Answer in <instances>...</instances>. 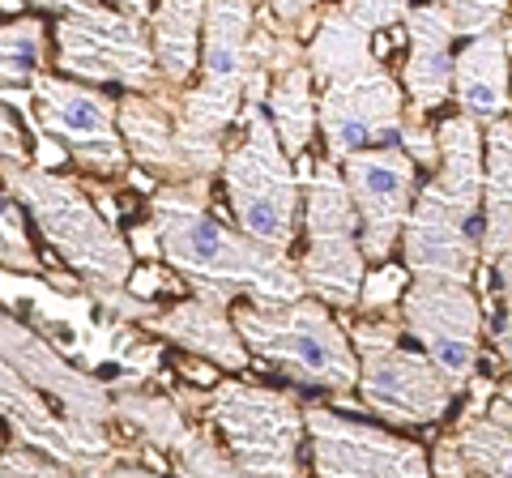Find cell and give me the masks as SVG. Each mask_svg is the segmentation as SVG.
Masks as SVG:
<instances>
[{"mask_svg":"<svg viewBox=\"0 0 512 478\" xmlns=\"http://www.w3.org/2000/svg\"><path fill=\"white\" fill-rule=\"evenodd\" d=\"M214 180L163 184L150 197V231L175 278L188 286V295L235 304L244 299H274L291 304L303 299V278L291 252L265 248L261 239L244 235L231 222H222L210 210Z\"/></svg>","mask_w":512,"mask_h":478,"instance_id":"1","label":"cell"},{"mask_svg":"<svg viewBox=\"0 0 512 478\" xmlns=\"http://www.w3.org/2000/svg\"><path fill=\"white\" fill-rule=\"evenodd\" d=\"M308 65L320 82V133L325 158L346 163L363 150L393 146L406 129V86L380 65L372 35L350 22L342 5H329L316 18L308 39Z\"/></svg>","mask_w":512,"mask_h":478,"instance_id":"2","label":"cell"},{"mask_svg":"<svg viewBox=\"0 0 512 478\" xmlns=\"http://www.w3.org/2000/svg\"><path fill=\"white\" fill-rule=\"evenodd\" d=\"M436 175L419 188L402 231V257L410 278L470 282L483 265V193H487V146L483 124L448 116L440 129Z\"/></svg>","mask_w":512,"mask_h":478,"instance_id":"3","label":"cell"},{"mask_svg":"<svg viewBox=\"0 0 512 478\" xmlns=\"http://www.w3.org/2000/svg\"><path fill=\"white\" fill-rule=\"evenodd\" d=\"M0 184H5V193L13 201L30 210L43 239L77 274L82 291L94 304L133 291L137 252L120 235L116 222L99 210L90 188H82L73 175H60L52 167H35V163L30 167L0 163Z\"/></svg>","mask_w":512,"mask_h":478,"instance_id":"4","label":"cell"},{"mask_svg":"<svg viewBox=\"0 0 512 478\" xmlns=\"http://www.w3.org/2000/svg\"><path fill=\"white\" fill-rule=\"evenodd\" d=\"M256 0H210L201 30V65L197 77L175 99V124L180 146L197 175L222 171L231 124L244 116L252 86V30Z\"/></svg>","mask_w":512,"mask_h":478,"instance_id":"5","label":"cell"},{"mask_svg":"<svg viewBox=\"0 0 512 478\" xmlns=\"http://www.w3.org/2000/svg\"><path fill=\"white\" fill-rule=\"evenodd\" d=\"M231 316L252 359H261L265 368L291 376L295 385L325 389L333 397L359 389L355 342H350V329H342L329 304H320L312 295L291 299V304L244 299L231 308Z\"/></svg>","mask_w":512,"mask_h":478,"instance_id":"6","label":"cell"},{"mask_svg":"<svg viewBox=\"0 0 512 478\" xmlns=\"http://www.w3.org/2000/svg\"><path fill=\"white\" fill-rule=\"evenodd\" d=\"M239 133L222 154V193H227L235 227L261 239L265 248L291 252L303 222V184L295 175V158L282 150L265 103H244Z\"/></svg>","mask_w":512,"mask_h":478,"instance_id":"7","label":"cell"},{"mask_svg":"<svg viewBox=\"0 0 512 478\" xmlns=\"http://www.w3.org/2000/svg\"><path fill=\"white\" fill-rule=\"evenodd\" d=\"M180 406L205 410L227 440V457L252 478H303L308 406L291 389L218 380L210 393H184Z\"/></svg>","mask_w":512,"mask_h":478,"instance_id":"8","label":"cell"},{"mask_svg":"<svg viewBox=\"0 0 512 478\" xmlns=\"http://www.w3.org/2000/svg\"><path fill=\"white\" fill-rule=\"evenodd\" d=\"M406 325L393 316H359L350 342L359 355V397L363 406L397 427H431L453 410V385L423 350L402 346Z\"/></svg>","mask_w":512,"mask_h":478,"instance_id":"9","label":"cell"},{"mask_svg":"<svg viewBox=\"0 0 512 478\" xmlns=\"http://www.w3.org/2000/svg\"><path fill=\"white\" fill-rule=\"evenodd\" d=\"M299 278L303 291L329 308L359 312L363 282H367V257L359 244V214L350 201L346 175L338 163L320 158L303 184V257Z\"/></svg>","mask_w":512,"mask_h":478,"instance_id":"10","label":"cell"},{"mask_svg":"<svg viewBox=\"0 0 512 478\" xmlns=\"http://www.w3.org/2000/svg\"><path fill=\"white\" fill-rule=\"evenodd\" d=\"M56 73L86 86H120L124 94H180L163 82L150 39V22H137L120 9L94 5L64 13L52 26Z\"/></svg>","mask_w":512,"mask_h":478,"instance_id":"11","label":"cell"},{"mask_svg":"<svg viewBox=\"0 0 512 478\" xmlns=\"http://www.w3.org/2000/svg\"><path fill=\"white\" fill-rule=\"evenodd\" d=\"M402 325L444 372L453 393H466L483 350V304L474 286L453 278H410L402 295Z\"/></svg>","mask_w":512,"mask_h":478,"instance_id":"12","label":"cell"},{"mask_svg":"<svg viewBox=\"0 0 512 478\" xmlns=\"http://www.w3.org/2000/svg\"><path fill=\"white\" fill-rule=\"evenodd\" d=\"M39 129L69 150L77 167L94 175H124L128 171V146L120 137V99H111L99 86L73 82L60 73H43L30 90Z\"/></svg>","mask_w":512,"mask_h":478,"instance_id":"13","label":"cell"},{"mask_svg":"<svg viewBox=\"0 0 512 478\" xmlns=\"http://www.w3.org/2000/svg\"><path fill=\"white\" fill-rule=\"evenodd\" d=\"M0 359L30 389H39L69 423H77L82 432L99 440H111V423H116V393H111V385L69 363L43 333H35L5 308H0Z\"/></svg>","mask_w":512,"mask_h":478,"instance_id":"14","label":"cell"},{"mask_svg":"<svg viewBox=\"0 0 512 478\" xmlns=\"http://www.w3.org/2000/svg\"><path fill=\"white\" fill-rule=\"evenodd\" d=\"M308 449L316 478H431L423 444L359 423L342 410L308 406Z\"/></svg>","mask_w":512,"mask_h":478,"instance_id":"15","label":"cell"},{"mask_svg":"<svg viewBox=\"0 0 512 478\" xmlns=\"http://www.w3.org/2000/svg\"><path fill=\"white\" fill-rule=\"evenodd\" d=\"M342 175L359 214L363 257L367 265H384L393 257V244H402L410 205L419 197V163L402 150V141H393L346 158Z\"/></svg>","mask_w":512,"mask_h":478,"instance_id":"16","label":"cell"},{"mask_svg":"<svg viewBox=\"0 0 512 478\" xmlns=\"http://www.w3.org/2000/svg\"><path fill=\"white\" fill-rule=\"evenodd\" d=\"M0 423L18 436V444L77 470L82 478H99L103 470L116 466V461H124L116 440H99V436L82 432L77 423H69L60 410H52V402H47L39 389H30L5 359H0Z\"/></svg>","mask_w":512,"mask_h":478,"instance_id":"17","label":"cell"},{"mask_svg":"<svg viewBox=\"0 0 512 478\" xmlns=\"http://www.w3.org/2000/svg\"><path fill=\"white\" fill-rule=\"evenodd\" d=\"M406 69H402V86H406V120H427V111L444 107L453 99V13L444 9V0H423L410 9L406 18Z\"/></svg>","mask_w":512,"mask_h":478,"instance_id":"18","label":"cell"},{"mask_svg":"<svg viewBox=\"0 0 512 478\" xmlns=\"http://www.w3.org/2000/svg\"><path fill=\"white\" fill-rule=\"evenodd\" d=\"M175 99L180 94H124L120 99V137L128 146V158L150 171L154 188L163 184H188V180H210L197 175L180 146V124H175Z\"/></svg>","mask_w":512,"mask_h":478,"instance_id":"19","label":"cell"},{"mask_svg":"<svg viewBox=\"0 0 512 478\" xmlns=\"http://www.w3.org/2000/svg\"><path fill=\"white\" fill-rule=\"evenodd\" d=\"M235 304H218V299H201V295H188L180 304H171L167 312H150L141 329L163 338L171 346L188 350L205 363H214L222 372H248L252 368V350L244 346L235 329Z\"/></svg>","mask_w":512,"mask_h":478,"instance_id":"20","label":"cell"},{"mask_svg":"<svg viewBox=\"0 0 512 478\" xmlns=\"http://www.w3.org/2000/svg\"><path fill=\"white\" fill-rule=\"evenodd\" d=\"M453 99L461 103V116L487 124L504 120L512 103V30H487L470 39L453 69Z\"/></svg>","mask_w":512,"mask_h":478,"instance_id":"21","label":"cell"},{"mask_svg":"<svg viewBox=\"0 0 512 478\" xmlns=\"http://www.w3.org/2000/svg\"><path fill=\"white\" fill-rule=\"evenodd\" d=\"M210 0H158L150 18L154 56L171 90H184L201 65V30Z\"/></svg>","mask_w":512,"mask_h":478,"instance_id":"22","label":"cell"},{"mask_svg":"<svg viewBox=\"0 0 512 478\" xmlns=\"http://www.w3.org/2000/svg\"><path fill=\"white\" fill-rule=\"evenodd\" d=\"M487 193H483V261L491 265L512 244V120L483 129Z\"/></svg>","mask_w":512,"mask_h":478,"instance_id":"23","label":"cell"},{"mask_svg":"<svg viewBox=\"0 0 512 478\" xmlns=\"http://www.w3.org/2000/svg\"><path fill=\"white\" fill-rule=\"evenodd\" d=\"M457 444L470 474L478 478H512V406L500 393L491 397L483 414H461Z\"/></svg>","mask_w":512,"mask_h":478,"instance_id":"24","label":"cell"},{"mask_svg":"<svg viewBox=\"0 0 512 478\" xmlns=\"http://www.w3.org/2000/svg\"><path fill=\"white\" fill-rule=\"evenodd\" d=\"M116 423L128 427L141 444L163 449V453L180 449V440L192 427L184 419L180 402H171V397H163V393H146V389H120L116 393Z\"/></svg>","mask_w":512,"mask_h":478,"instance_id":"25","label":"cell"},{"mask_svg":"<svg viewBox=\"0 0 512 478\" xmlns=\"http://www.w3.org/2000/svg\"><path fill=\"white\" fill-rule=\"evenodd\" d=\"M47 56V22L13 18L0 22V90H35Z\"/></svg>","mask_w":512,"mask_h":478,"instance_id":"26","label":"cell"},{"mask_svg":"<svg viewBox=\"0 0 512 478\" xmlns=\"http://www.w3.org/2000/svg\"><path fill=\"white\" fill-rule=\"evenodd\" d=\"M175 457V474L180 478H252L235 466L227 457V449L201 427H188V436L180 440V449L171 453Z\"/></svg>","mask_w":512,"mask_h":478,"instance_id":"27","label":"cell"},{"mask_svg":"<svg viewBox=\"0 0 512 478\" xmlns=\"http://www.w3.org/2000/svg\"><path fill=\"white\" fill-rule=\"evenodd\" d=\"M0 269H13V274H47L35 244L26 235V222L18 214V205L0 184Z\"/></svg>","mask_w":512,"mask_h":478,"instance_id":"28","label":"cell"},{"mask_svg":"<svg viewBox=\"0 0 512 478\" xmlns=\"http://www.w3.org/2000/svg\"><path fill=\"white\" fill-rule=\"evenodd\" d=\"M444 9L453 13L457 35H487V30H504L508 0H444Z\"/></svg>","mask_w":512,"mask_h":478,"instance_id":"29","label":"cell"},{"mask_svg":"<svg viewBox=\"0 0 512 478\" xmlns=\"http://www.w3.org/2000/svg\"><path fill=\"white\" fill-rule=\"evenodd\" d=\"M410 0H342V13L350 22H359L367 35H376V30H393L397 22L410 18Z\"/></svg>","mask_w":512,"mask_h":478,"instance_id":"30","label":"cell"},{"mask_svg":"<svg viewBox=\"0 0 512 478\" xmlns=\"http://www.w3.org/2000/svg\"><path fill=\"white\" fill-rule=\"evenodd\" d=\"M0 457H5V466H9V478H82L77 470L60 466V461L26 449V444H13V449H5Z\"/></svg>","mask_w":512,"mask_h":478,"instance_id":"31","label":"cell"},{"mask_svg":"<svg viewBox=\"0 0 512 478\" xmlns=\"http://www.w3.org/2000/svg\"><path fill=\"white\" fill-rule=\"evenodd\" d=\"M406 286H410V274L406 269H376V278L367 274L363 282V299H359V312H380V308H389V299L397 295H406Z\"/></svg>","mask_w":512,"mask_h":478,"instance_id":"32","label":"cell"},{"mask_svg":"<svg viewBox=\"0 0 512 478\" xmlns=\"http://www.w3.org/2000/svg\"><path fill=\"white\" fill-rule=\"evenodd\" d=\"M427 457H431V478H474L470 466H466V457H461L457 436L436 440V449H431Z\"/></svg>","mask_w":512,"mask_h":478,"instance_id":"33","label":"cell"},{"mask_svg":"<svg viewBox=\"0 0 512 478\" xmlns=\"http://www.w3.org/2000/svg\"><path fill=\"white\" fill-rule=\"evenodd\" d=\"M0 163H22V167H30L26 133H22V124L9 116L5 103H0Z\"/></svg>","mask_w":512,"mask_h":478,"instance_id":"34","label":"cell"},{"mask_svg":"<svg viewBox=\"0 0 512 478\" xmlns=\"http://www.w3.org/2000/svg\"><path fill=\"white\" fill-rule=\"evenodd\" d=\"M265 9L274 13V18L286 26V30H308L316 22V9H320V0H265Z\"/></svg>","mask_w":512,"mask_h":478,"instance_id":"35","label":"cell"},{"mask_svg":"<svg viewBox=\"0 0 512 478\" xmlns=\"http://www.w3.org/2000/svg\"><path fill=\"white\" fill-rule=\"evenodd\" d=\"M491 342H495V355L504 359V368L512 372V304H500V316L491 321Z\"/></svg>","mask_w":512,"mask_h":478,"instance_id":"36","label":"cell"},{"mask_svg":"<svg viewBox=\"0 0 512 478\" xmlns=\"http://www.w3.org/2000/svg\"><path fill=\"white\" fill-rule=\"evenodd\" d=\"M491 269H495V295H500V304H512V244L491 261Z\"/></svg>","mask_w":512,"mask_h":478,"instance_id":"37","label":"cell"},{"mask_svg":"<svg viewBox=\"0 0 512 478\" xmlns=\"http://www.w3.org/2000/svg\"><path fill=\"white\" fill-rule=\"evenodd\" d=\"M30 5L52 9L56 18H64V13H82V9H94V5H99V0H30Z\"/></svg>","mask_w":512,"mask_h":478,"instance_id":"38","label":"cell"},{"mask_svg":"<svg viewBox=\"0 0 512 478\" xmlns=\"http://www.w3.org/2000/svg\"><path fill=\"white\" fill-rule=\"evenodd\" d=\"M99 478H167L163 470H146V466H128V461H116L111 470H103Z\"/></svg>","mask_w":512,"mask_h":478,"instance_id":"39","label":"cell"},{"mask_svg":"<svg viewBox=\"0 0 512 478\" xmlns=\"http://www.w3.org/2000/svg\"><path fill=\"white\" fill-rule=\"evenodd\" d=\"M116 9L128 13V18H137V22H150L154 18V0H116Z\"/></svg>","mask_w":512,"mask_h":478,"instance_id":"40","label":"cell"},{"mask_svg":"<svg viewBox=\"0 0 512 478\" xmlns=\"http://www.w3.org/2000/svg\"><path fill=\"white\" fill-rule=\"evenodd\" d=\"M0 478H9V466H5V457H0Z\"/></svg>","mask_w":512,"mask_h":478,"instance_id":"41","label":"cell"},{"mask_svg":"<svg viewBox=\"0 0 512 478\" xmlns=\"http://www.w3.org/2000/svg\"><path fill=\"white\" fill-rule=\"evenodd\" d=\"M508 18H512V0H508Z\"/></svg>","mask_w":512,"mask_h":478,"instance_id":"42","label":"cell"},{"mask_svg":"<svg viewBox=\"0 0 512 478\" xmlns=\"http://www.w3.org/2000/svg\"><path fill=\"white\" fill-rule=\"evenodd\" d=\"M508 111H512V103H508Z\"/></svg>","mask_w":512,"mask_h":478,"instance_id":"43","label":"cell"},{"mask_svg":"<svg viewBox=\"0 0 512 478\" xmlns=\"http://www.w3.org/2000/svg\"><path fill=\"white\" fill-rule=\"evenodd\" d=\"M256 5H261V0H256Z\"/></svg>","mask_w":512,"mask_h":478,"instance_id":"44","label":"cell"},{"mask_svg":"<svg viewBox=\"0 0 512 478\" xmlns=\"http://www.w3.org/2000/svg\"><path fill=\"white\" fill-rule=\"evenodd\" d=\"M0 453H5V449H0Z\"/></svg>","mask_w":512,"mask_h":478,"instance_id":"45","label":"cell"}]
</instances>
